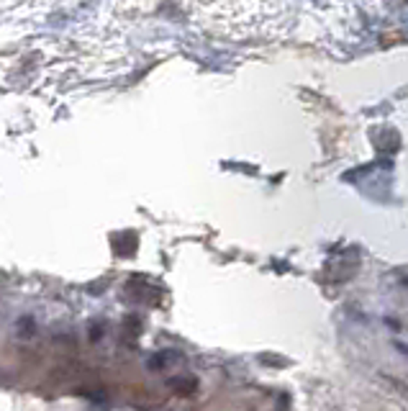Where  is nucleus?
I'll list each match as a JSON object with an SVG mask.
<instances>
[{
  "label": "nucleus",
  "mask_w": 408,
  "mask_h": 411,
  "mask_svg": "<svg viewBox=\"0 0 408 411\" xmlns=\"http://www.w3.org/2000/svg\"><path fill=\"white\" fill-rule=\"evenodd\" d=\"M170 385H172V391L177 393H190L198 383H195V378H175Z\"/></svg>",
  "instance_id": "obj_2"
},
{
  "label": "nucleus",
  "mask_w": 408,
  "mask_h": 411,
  "mask_svg": "<svg viewBox=\"0 0 408 411\" xmlns=\"http://www.w3.org/2000/svg\"><path fill=\"white\" fill-rule=\"evenodd\" d=\"M177 363H182V355L175 350H165L160 355H154L149 360V371H167V368H175Z\"/></svg>",
  "instance_id": "obj_1"
}]
</instances>
